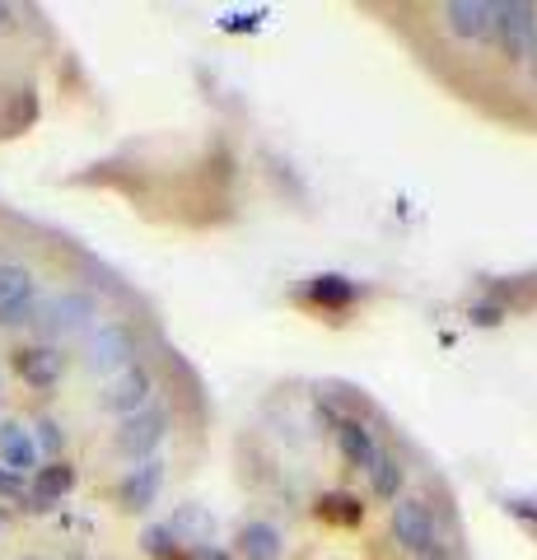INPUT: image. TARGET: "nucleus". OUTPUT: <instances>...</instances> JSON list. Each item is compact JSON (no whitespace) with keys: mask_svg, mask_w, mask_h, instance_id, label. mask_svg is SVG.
Wrapping results in <instances>:
<instances>
[{"mask_svg":"<svg viewBox=\"0 0 537 560\" xmlns=\"http://www.w3.org/2000/svg\"><path fill=\"white\" fill-rule=\"evenodd\" d=\"M98 318V304H94V294H57V300H47L33 308V327H38V337L43 341H57V337H75V331H84Z\"/></svg>","mask_w":537,"mask_h":560,"instance_id":"nucleus-1","label":"nucleus"},{"mask_svg":"<svg viewBox=\"0 0 537 560\" xmlns=\"http://www.w3.org/2000/svg\"><path fill=\"white\" fill-rule=\"evenodd\" d=\"M491 38L510 61H528V47L537 38V5H528V0H500Z\"/></svg>","mask_w":537,"mask_h":560,"instance_id":"nucleus-2","label":"nucleus"},{"mask_svg":"<svg viewBox=\"0 0 537 560\" xmlns=\"http://www.w3.org/2000/svg\"><path fill=\"white\" fill-rule=\"evenodd\" d=\"M393 541L411 556H425L435 547V514L421 495H397L393 500Z\"/></svg>","mask_w":537,"mask_h":560,"instance_id":"nucleus-3","label":"nucleus"},{"mask_svg":"<svg viewBox=\"0 0 537 560\" xmlns=\"http://www.w3.org/2000/svg\"><path fill=\"white\" fill-rule=\"evenodd\" d=\"M38 308V285H33L28 267L0 261V327H24Z\"/></svg>","mask_w":537,"mask_h":560,"instance_id":"nucleus-4","label":"nucleus"},{"mask_svg":"<svg viewBox=\"0 0 537 560\" xmlns=\"http://www.w3.org/2000/svg\"><path fill=\"white\" fill-rule=\"evenodd\" d=\"M164 434H168V411L164 407H141L136 416L122 420V430H117V453L145 463L150 453L164 444Z\"/></svg>","mask_w":537,"mask_h":560,"instance_id":"nucleus-5","label":"nucleus"},{"mask_svg":"<svg viewBox=\"0 0 537 560\" xmlns=\"http://www.w3.org/2000/svg\"><path fill=\"white\" fill-rule=\"evenodd\" d=\"M136 364V337H131V327L122 323H108V327H98L94 337H90V370L94 374H122Z\"/></svg>","mask_w":537,"mask_h":560,"instance_id":"nucleus-6","label":"nucleus"},{"mask_svg":"<svg viewBox=\"0 0 537 560\" xmlns=\"http://www.w3.org/2000/svg\"><path fill=\"white\" fill-rule=\"evenodd\" d=\"M150 393H154L150 370H145V364H131V370L113 374V383L103 388V407L127 420V416H136L141 407H150Z\"/></svg>","mask_w":537,"mask_h":560,"instance_id":"nucleus-7","label":"nucleus"},{"mask_svg":"<svg viewBox=\"0 0 537 560\" xmlns=\"http://www.w3.org/2000/svg\"><path fill=\"white\" fill-rule=\"evenodd\" d=\"M495 24V0H448L444 5V28L463 43H487Z\"/></svg>","mask_w":537,"mask_h":560,"instance_id":"nucleus-8","label":"nucleus"},{"mask_svg":"<svg viewBox=\"0 0 537 560\" xmlns=\"http://www.w3.org/2000/svg\"><path fill=\"white\" fill-rule=\"evenodd\" d=\"M160 486H164V463L160 458H145L141 467H131L122 486H117V500H122V510L131 514H141L154 504V495H160Z\"/></svg>","mask_w":537,"mask_h":560,"instance_id":"nucleus-9","label":"nucleus"},{"mask_svg":"<svg viewBox=\"0 0 537 560\" xmlns=\"http://www.w3.org/2000/svg\"><path fill=\"white\" fill-rule=\"evenodd\" d=\"M14 370H20V378L28 388H51V383L61 378L66 360H61V350H51V346H28L14 355Z\"/></svg>","mask_w":537,"mask_h":560,"instance_id":"nucleus-10","label":"nucleus"},{"mask_svg":"<svg viewBox=\"0 0 537 560\" xmlns=\"http://www.w3.org/2000/svg\"><path fill=\"white\" fill-rule=\"evenodd\" d=\"M0 463H5L14 477H24V471L38 467V444H33L28 425H20V420H5V425H0Z\"/></svg>","mask_w":537,"mask_h":560,"instance_id":"nucleus-11","label":"nucleus"},{"mask_svg":"<svg viewBox=\"0 0 537 560\" xmlns=\"http://www.w3.org/2000/svg\"><path fill=\"white\" fill-rule=\"evenodd\" d=\"M71 486H75V467L57 458V463L38 467V477H33V490H28V504H33V510H47V504H57L61 495H71Z\"/></svg>","mask_w":537,"mask_h":560,"instance_id":"nucleus-12","label":"nucleus"},{"mask_svg":"<svg viewBox=\"0 0 537 560\" xmlns=\"http://www.w3.org/2000/svg\"><path fill=\"white\" fill-rule=\"evenodd\" d=\"M281 551H285V541H281V533H276L271 523L248 518L244 528H238V556L244 560H281Z\"/></svg>","mask_w":537,"mask_h":560,"instance_id":"nucleus-13","label":"nucleus"},{"mask_svg":"<svg viewBox=\"0 0 537 560\" xmlns=\"http://www.w3.org/2000/svg\"><path fill=\"white\" fill-rule=\"evenodd\" d=\"M337 444H341V458L351 467L370 471V463L378 458V444H374V434H370L365 420H341V425H337Z\"/></svg>","mask_w":537,"mask_h":560,"instance_id":"nucleus-14","label":"nucleus"},{"mask_svg":"<svg viewBox=\"0 0 537 560\" xmlns=\"http://www.w3.org/2000/svg\"><path fill=\"white\" fill-rule=\"evenodd\" d=\"M402 463H397V453H384L378 448V458L370 463V486H374V495L378 500H397V490H402Z\"/></svg>","mask_w":537,"mask_h":560,"instance_id":"nucleus-15","label":"nucleus"},{"mask_svg":"<svg viewBox=\"0 0 537 560\" xmlns=\"http://www.w3.org/2000/svg\"><path fill=\"white\" fill-rule=\"evenodd\" d=\"M168 533L173 537H187V541H197V547H211V518H206L197 504H187V510H178L173 514V523H168Z\"/></svg>","mask_w":537,"mask_h":560,"instance_id":"nucleus-16","label":"nucleus"},{"mask_svg":"<svg viewBox=\"0 0 537 560\" xmlns=\"http://www.w3.org/2000/svg\"><path fill=\"white\" fill-rule=\"evenodd\" d=\"M308 300H318V304H351L355 285H351V280H341V276H318L314 285H308Z\"/></svg>","mask_w":537,"mask_h":560,"instance_id":"nucleus-17","label":"nucleus"},{"mask_svg":"<svg viewBox=\"0 0 537 560\" xmlns=\"http://www.w3.org/2000/svg\"><path fill=\"white\" fill-rule=\"evenodd\" d=\"M318 514L323 518H337V523H360V500H351V495H323V504H318Z\"/></svg>","mask_w":537,"mask_h":560,"instance_id":"nucleus-18","label":"nucleus"},{"mask_svg":"<svg viewBox=\"0 0 537 560\" xmlns=\"http://www.w3.org/2000/svg\"><path fill=\"white\" fill-rule=\"evenodd\" d=\"M145 556H154V560H173L178 556V537L168 533V523H160V528H145Z\"/></svg>","mask_w":537,"mask_h":560,"instance_id":"nucleus-19","label":"nucleus"},{"mask_svg":"<svg viewBox=\"0 0 537 560\" xmlns=\"http://www.w3.org/2000/svg\"><path fill=\"white\" fill-rule=\"evenodd\" d=\"M38 453H51V463H57V453H61V444H66V434H61V425L57 420H38Z\"/></svg>","mask_w":537,"mask_h":560,"instance_id":"nucleus-20","label":"nucleus"},{"mask_svg":"<svg viewBox=\"0 0 537 560\" xmlns=\"http://www.w3.org/2000/svg\"><path fill=\"white\" fill-rule=\"evenodd\" d=\"M24 495V477H14L10 467H0V500H20Z\"/></svg>","mask_w":537,"mask_h":560,"instance_id":"nucleus-21","label":"nucleus"},{"mask_svg":"<svg viewBox=\"0 0 537 560\" xmlns=\"http://www.w3.org/2000/svg\"><path fill=\"white\" fill-rule=\"evenodd\" d=\"M505 313H510L505 304H477V308H472V318H477L481 327H495L500 318H505Z\"/></svg>","mask_w":537,"mask_h":560,"instance_id":"nucleus-22","label":"nucleus"},{"mask_svg":"<svg viewBox=\"0 0 537 560\" xmlns=\"http://www.w3.org/2000/svg\"><path fill=\"white\" fill-rule=\"evenodd\" d=\"M187 560H234L230 551H220V547H192V556Z\"/></svg>","mask_w":537,"mask_h":560,"instance_id":"nucleus-23","label":"nucleus"},{"mask_svg":"<svg viewBox=\"0 0 537 560\" xmlns=\"http://www.w3.org/2000/svg\"><path fill=\"white\" fill-rule=\"evenodd\" d=\"M528 70H533V80H537V38H533V47H528Z\"/></svg>","mask_w":537,"mask_h":560,"instance_id":"nucleus-24","label":"nucleus"},{"mask_svg":"<svg viewBox=\"0 0 537 560\" xmlns=\"http://www.w3.org/2000/svg\"><path fill=\"white\" fill-rule=\"evenodd\" d=\"M10 20H14V10H10V5H0V28H10Z\"/></svg>","mask_w":537,"mask_h":560,"instance_id":"nucleus-25","label":"nucleus"},{"mask_svg":"<svg viewBox=\"0 0 537 560\" xmlns=\"http://www.w3.org/2000/svg\"><path fill=\"white\" fill-rule=\"evenodd\" d=\"M421 560H444V551H440V547H430V551H425Z\"/></svg>","mask_w":537,"mask_h":560,"instance_id":"nucleus-26","label":"nucleus"}]
</instances>
